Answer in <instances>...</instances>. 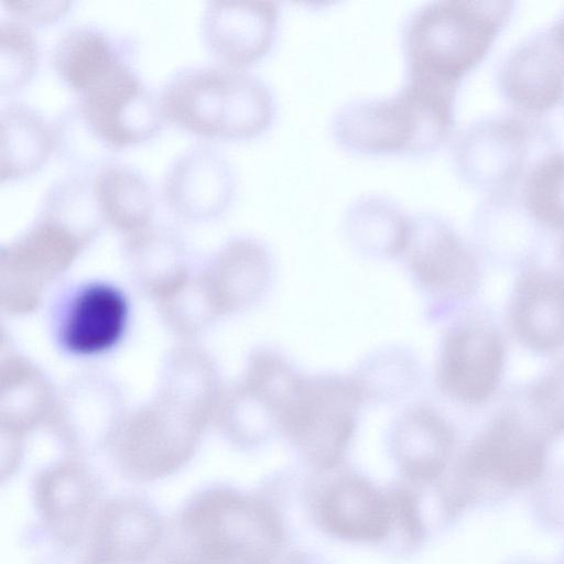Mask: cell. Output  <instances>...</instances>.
Returning a JSON list of instances; mask_svg holds the SVG:
<instances>
[{
    "label": "cell",
    "instance_id": "1",
    "mask_svg": "<svg viewBox=\"0 0 564 564\" xmlns=\"http://www.w3.org/2000/svg\"><path fill=\"white\" fill-rule=\"evenodd\" d=\"M224 390L218 367L203 346L175 344L163 359L153 397L129 411L110 447L118 467L139 480L177 471L215 423Z\"/></svg>",
    "mask_w": 564,
    "mask_h": 564
},
{
    "label": "cell",
    "instance_id": "2",
    "mask_svg": "<svg viewBox=\"0 0 564 564\" xmlns=\"http://www.w3.org/2000/svg\"><path fill=\"white\" fill-rule=\"evenodd\" d=\"M458 87L404 78L395 93L341 105L332 134L344 150L369 156H422L448 140Z\"/></svg>",
    "mask_w": 564,
    "mask_h": 564
},
{
    "label": "cell",
    "instance_id": "3",
    "mask_svg": "<svg viewBox=\"0 0 564 564\" xmlns=\"http://www.w3.org/2000/svg\"><path fill=\"white\" fill-rule=\"evenodd\" d=\"M159 99L165 120L208 139H253L276 115L274 94L263 79L224 65L178 69L166 79Z\"/></svg>",
    "mask_w": 564,
    "mask_h": 564
},
{
    "label": "cell",
    "instance_id": "4",
    "mask_svg": "<svg viewBox=\"0 0 564 564\" xmlns=\"http://www.w3.org/2000/svg\"><path fill=\"white\" fill-rule=\"evenodd\" d=\"M512 1L441 0L404 20L405 77L459 86L487 56L513 11Z\"/></svg>",
    "mask_w": 564,
    "mask_h": 564
},
{
    "label": "cell",
    "instance_id": "5",
    "mask_svg": "<svg viewBox=\"0 0 564 564\" xmlns=\"http://www.w3.org/2000/svg\"><path fill=\"white\" fill-rule=\"evenodd\" d=\"M176 529L167 564H271L282 539L263 503L224 489L196 497Z\"/></svg>",
    "mask_w": 564,
    "mask_h": 564
},
{
    "label": "cell",
    "instance_id": "6",
    "mask_svg": "<svg viewBox=\"0 0 564 564\" xmlns=\"http://www.w3.org/2000/svg\"><path fill=\"white\" fill-rule=\"evenodd\" d=\"M546 435L516 413L495 419L465 449L454 471L448 506L495 507L532 489L546 473Z\"/></svg>",
    "mask_w": 564,
    "mask_h": 564
},
{
    "label": "cell",
    "instance_id": "7",
    "mask_svg": "<svg viewBox=\"0 0 564 564\" xmlns=\"http://www.w3.org/2000/svg\"><path fill=\"white\" fill-rule=\"evenodd\" d=\"M554 147L544 122L506 113L465 126L454 139L452 155L467 184L494 195L516 189L533 162Z\"/></svg>",
    "mask_w": 564,
    "mask_h": 564
},
{
    "label": "cell",
    "instance_id": "8",
    "mask_svg": "<svg viewBox=\"0 0 564 564\" xmlns=\"http://www.w3.org/2000/svg\"><path fill=\"white\" fill-rule=\"evenodd\" d=\"M364 399L357 379L303 376L281 431L312 465L332 468L348 448Z\"/></svg>",
    "mask_w": 564,
    "mask_h": 564
},
{
    "label": "cell",
    "instance_id": "9",
    "mask_svg": "<svg viewBox=\"0 0 564 564\" xmlns=\"http://www.w3.org/2000/svg\"><path fill=\"white\" fill-rule=\"evenodd\" d=\"M87 247L59 225L36 216L0 249V303L10 316L35 313L50 288Z\"/></svg>",
    "mask_w": 564,
    "mask_h": 564
},
{
    "label": "cell",
    "instance_id": "10",
    "mask_svg": "<svg viewBox=\"0 0 564 564\" xmlns=\"http://www.w3.org/2000/svg\"><path fill=\"white\" fill-rule=\"evenodd\" d=\"M130 318V300L121 286L88 280L70 285L56 300L51 319L53 338L70 357H100L121 344Z\"/></svg>",
    "mask_w": 564,
    "mask_h": 564
},
{
    "label": "cell",
    "instance_id": "11",
    "mask_svg": "<svg viewBox=\"0 0 564 564\" xmlns=\"http://www.w3.org/2000/svg\"><path fill=\"white\" fill-rule=\"evenodd\" d=\"M128 413L120 386L90 368L72 376L57 392L47 427L72 454L110 449Z\"/></svg>",
    "mask_w": 564,
    "mask_h": 564
},
{
    "label": "cell",
    "instance_id": "12",
    "mask_svg": "<svg viewBox=\"0 0 564 564\" xmlns=\"http://www.w3.org/2000/svg\"><path fill=\"white\" fill-rule=\"evenodd\" d=\"M82 116L115 152L156 135L166 121L155 96L127 64L76 97Z\"/></svg>",
    "mask_w": 564,
    "mask_h": 564
},
{
    "label": "cell",
    "instance_id": "13",
    "mask_svg": "<svg viewBox=\"0 0 564 564\" xmlns=\"http://www.w3.org/2000/svg\"><path fill=\"white\" fill-rule=\"evenodd\" d=\"M402 254L419 286L434 299L466 295L476 281L471 253L455 229L431 212L410 216Z\"/></svg>",
    "mask_w": 564,
    "mask_h": 564
},
{
    "label": "cell",
    "instance_id": "14",
    "mask_svg": "<svg viewBox=\"0 0 564 564\" xmlns=\"http://www.w3.org/2000/svg\"><path fill=\"white\" fill-rule=\"evenodd\" d=\"M235 170L214 145L200 142L183 150L163 176L162 197L172 214L186 221L217 218L234 200Z\"/></svg>",
    "mask_w": 564,
    "mask_h": 564
},
{
    "label": "cell",
    "instance_id": "15",
    "mask_svg": "<svg viewBox=\"0 0 564 564\" xmlns=\"http://www.w3.org/2000/svg\"><path fill=\"white\" fill-rule=\"evenodd\" d=\"M497 85L518 112L542 116L564 101V46L551 25L529 35L502 62Z\"/></svg>",
    "mask_w": 564,
    "mask_h": 564
},
{
    "label": "cell",
    "instance_id": "16",
    "mask_svg": "<svg viewBox=\"0 0 564 564\" xmlns=\"http://www.w3.org/2000/svg\"><path fill=\"white\" fill-rule=\"evenodd\" d=\"M503 361L499 334L482 323H465L449 330L443 341L437 380L452 399L479 404L497 390Z\"/></svg>",
    "mask_w": 564,
    "mask_h": 564
},
{
    "label": "cell",
    "instance_id": "17",
    "mask_svg": "<svg viewBox=\"0 0 564 564\" xmlns=\"http://www.w3.org/2000/svg\"><path fill=\"white\" fill-rule=\"evenodd\" d=\"M280 8L272 1H209L200 22L203 42L224 66L243 68L275 44Z\"/></svg>",
    "mask_w": 564,
    "mask_h": 564
},
{
    "label": "cell",
    "instance_id": "18",
    "mask_svg": "<svg viewBox=\"0 0 564 564\" xmlns=\"http://www.w3.org/2000/svg\"><path fill=\"white\" fill-rule=\"evenodd\" d=\"M270 269L267 247L241 235L223 243L196 274L220 318L256 303L268 284Z\"/></svg>",
    "mask_w": 564,
    "mask_h": 564
},
{
    "label": "cell",
    "instance_id": "19",
    "mask_svg": "<svg viewBox=\"0 0 564 564\" xmlns=\"http://www.w3.org/2000/svg\"><path fill=\"white\" fill-rule=\"evenodd\" d=\"M121 250L133 283L155 304L176 293L193 273L183 238L165 225L151 224L123 237Z\"/></svg>",
    "mask_w": 564,
    "mask_h": 564
},
{
    "label": "cell",
    "instance_id": "20",
    "mask_svg": "<svg viewBox=\"0 0 564 564\" xmlns=\"http://www.w3.org/2000/svg\"><path fill=\"white\" fill-rule=\"evenodd\" d=\"M132 44L95 24H76L57 39L52 64L57 77L76 97L131 64Z\"/></svg>",
    "mask_w": 564,
    "mask_h": 564
},
{
    "label": "cell",
    "instance_id": "21",
    "mask_svg": "<svg viewBox=\"0 0 564 564\" xmlns=\"http://www.w3.org/2000/svg\"><path fill=\"white\" fill-rule=\"evenodd\" d=\"M392 498H386L359 476H347L323 494L318 514L330 533L351 541L376 542L388 535L393 519Z\"/></svg>",
    "mask_w": 564,
    "mask_h": 564
},
{
    "label": "cell",
    "instance_id": "22",
    "mask_svg": "<svg viewBox=\"0 0 564 564\" xmlns=\"http://www.w3.org/2000/svg\"><path fill=\"white\" fill-rule=\"evenodd\" d=\"M57 390L44 370L14 351L0 364V432L25 438L48 425Z\"/></svg>",
    "mask_w": 564,
    "mask_h": 564
},
{
    "label": "cell",
    "instance_id": "23",
    "mask_svg": "<svg viewBox=\"0 0 564 564\" xmlns=\"http://www.w3.org/2000/svg\"><path fill=\"white\" fill-rule=\"evenodd\" d=\"M392 451L408 476L433 480L445 470L454 447L446 421L429 406H413L394 422Z\"/></svg>",
    "mask_w": 564,
    "mask_h": 564
},
{
    "label": "cell",
    "instance_id": "24",
    "mask_svg": "<svg viewBox=\"0 0 564 564\" xmlns=\"http://www.w3.org/2000/svg\"><path fill=\"white\" fill-rule=\"evenodd\" d=\"M512 326L528 347L555 351L564 347V280L536 272L523 278L511 306Z\"/></svg>",
    "mask_w": 564,
    "mask_h": 564
},
{
    "label": "cell",
    "instance_id": "25",
    "mask_svg": "<svg viewBox=\"0 0 564 564\" xmlns=\"http://www.w3.org/2000/svg\"><path fill=\"white\" fill-rule=\"evenodd\" d=\"M35 489L43 519L59 539L72 543L80 535L95 498L93 475L79 462L64 460L41 471Z\"/></svg>",
    "mask_w": 564,
    "mask_h": 564
},
{
    "label": "cell",
    "instance_id": "26",
    "mask_svg": "<svg viewBox=\"0 0 564 564\" xmlns=\"http://www.w3.org/2000/svg\"><path fill=\"white\" fill-rule=\"evenodd\" d=\"M0 134L1 183L35 173L55 148L53 122L36 108L20 101L2 105Z\"/></svg>",
    "mask_w": 564,
    "mask_h": 564
},
{
    "label": "cell",
    "instance_id": "27",
    "mask_svg": "<svg viewBox=\"0 0 564 564\" xmlns=\"http://www.w3.org/2000/svg\"><path fill=\"white\" fill-rule=\"evenodd\" d=\"M158 534L156 520L139 502H112L100 514L88 564H144Z\"/></svg>",
    "mask_w": 564,
    "mask_h": 564
},
{
    "label": "cell",
    "instance_id": "28",
    "mask_svg": "<svg viewBox=\"0 0 564 564\" xmlns=\"http://www.w3.org/2000/svg\"><path fill=\"white\" fill-rule=\"evenodd\" d=\"M93 185L106 224L123 237L153 224L154 195L135 167L110 162L94 173Z\"/></svg>",
    "mask_w": 564,
    "mask_h": 564
},
{
    "label": "cell",
    "instance_id": "29",
    "mask_svg": "<svg viewBox=\"0 0 564 564\" xmlns=\"http://www.w3.org/2000/svg\"><path fill=\"white\" fill-rule=\"evenodd\" d=\"M410 215L393 198L367 194L350 203L344 216V228L351 243L371 256L402 254Z\"/></svg>",
    "mask_w": 564,
    "mask_h": 564
},
{
    "label": "cell",
    "instance_id": "30",
    "mask_svg": "<svg viewBox=\"0 0 564 564\" xmlns=\"http://www.w3.org/2000/svg\"><path fill=\"white\" fill-rule=\"evenodd\" d=\"M37 216L48 219L88 247L106 224L93 176L73 172L54 181L43 194Z\"/></svg>",
    "mask_w": 564,
    "mask_h": 564
},
{
    "label": "cell",
    "instance_id": "31",
    "mask_svg": "<svg viewBox=\"0 0 564 564\" xmlns=\"http://www.w3.org/2000/svg\"><path fill=\"white\" fill-rule=\"evenodd\" d=\"M511 192L536 226L564 231V151L543 153Z\"/></svg>",
    "mask_w": 564,
    "mask_h": 564
},
{
    "label": "cell",
    "instance_id": "32",
    "mask_svg": "<svg viewBox=\"0 0 564 564\" xmlns=\"http://www.w3.org/2000/svg\"><path fill=\"white\" fill-rule=\"evenodd\" d=\"M58 158L76 173H95L113 162L112 151L91 129L75 102L66 107L53 122Z\"/></svg>",
    "mask_w": 564,
    "mask_h": 564
},
{
    "label": "cell",
    "instance_id": "33",
    "mask_svg": "<svg viewBox=\"0 0 564 564\" xmlns=\"http://www.w3.org/2000/svg\"><path fill=\"white\" fill-rule=\"evenodd\" d=\"M156 307L165 327L180 340H195L219 318L194 270L188 281Z\"/></svg>",
    "mask_w": 564,
    "mask_h": 564
},
{
    "label": "cell",
    "instance_id": "34",
    "mask_svg": "<svg viewBox=\"0 0 564 564\" xmlns=\"http://www.w3.org/2000/svg\"><path fill=\"white\" fill-rule=\"evenodd\" d=\"M39 58V44L30 26L12 18L1 19L0 94L23 88L36 72Z\"/></svg>",
    "mask_w": 564,
    "mask_h": 564
},
{
    "label": "cell",
    "instance_id": "35",
    "mask_svg": "<svg viewBox=\"0 0 564 564\" xmlns=\"http://www.w3.org/2000/svg\"><path fill=\"white\" fill-rule=\"evenodd\" d=\"M534 520L547 531L564 532V471L543 476L531 489Z\"/></svg>",
    "mask_w": 564,
    "mask_h": 564
},
{
    "label": "cell",
    "instance_id": "36",
    "mask_svg": "<svg viewBox=\"0 0 564 564\" xmlns=\"http://www.w3.org/2000/svg\"><path fill=\"white\" fill-rule=\"evenodd\" d=\"M533 403L546 436L564 433V370L552 373L536 386Z\"/></svg>",
    "mask_w": 564,
    "mask_h": 564
},
{
    "label": "cell",
    "instance_id": "37",
    "mask_svg": "<svg viewBox=\"0 0 564 564\" xmlns=\"http://www.w3.org/2000/svg\"><path fill=\"white\" fill-rule=\"evenodd\" d=\"M72 1L48 0H2L1 6L9 17L26 24H46L63 18L72 7Z\"/></svg>",
    "mask_w": 564,
    "mask_h": 564
},
{
    "label": "cell",
    "instance_id": "38",
    "mask_svg": "<svg viewBox=\"0 0 564 564\" xmlns=\"http://www.w3.org/2000/svg\"><path fill=\"white\" fill-rule=\"evenodd\" d=\"M551 28L560 43L564 46V10Z\"/></svg>",
    "mask_w": 564,
    "mask_h": 564
},
{
    "label": "cell",
    "instance_id": "39",
    "mask_svg": "<svg viewBox=\"0 0 564 564\" xmlns=\"http://www.w3.org/2000/svg\"><path fill=\"white\" fill-rule=\"evenodd\" d=\"M503 564H540L539 562L528 558V557H514L511 558Z\"/></svg>",
    "mask_w": 564,
    "mask_h": 564
},
{
    "label": "cell",
    "instance_id": "40",
    "mask_svg": "<svg viewBox=\"0 0 564 564\" xmlns=\"http://www.w3.org/2000/svg\"><path fill=\"white\" fill-rule=\"evenodd\" d=\"M558 564H564V554L562 555V557H561V560H560Z\"/></svg>",
    "mask_w": 564,
    "mask_h": 564
}]
</instances>
